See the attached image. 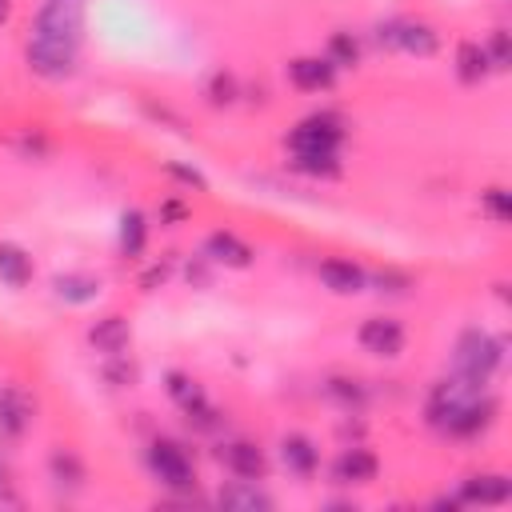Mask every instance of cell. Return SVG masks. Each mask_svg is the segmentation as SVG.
<instances>
[{
	"label": "cell",
	"instance_id": "obj_1",
	"mask_svg": "<svg viewBox=\"0 0 512 512\" xmlns=\"http://www.w3.org/2000/svg\"><path fill=\"white\" fill-rule=\"evenodd\" d=\"M504 364V340L484 332V328H468L460 332L456 348H452V372L460 376H472V380H484Z\"/></svg>",
	"mask_w": 512,
	"mask_h": 512
},
{
	"label": "cell",
	"instance_id": "obj_2",
	"mask_svg": "<svg viewBox=\"0 0 512 512\" xmlns=\"http://www.w3.org/2000/svg\"><path fill=\"white\" fill-rule=\"evenodd\" d=\"M32 36L36 40H56V44L80 48V36H84V0H44V8L36 12Z\"/></svg>",
	"mask_w": 512,
	"mask_h": 512
},
{
	"label": "cell",
	"instance_id": "obj_3",
	"mask_svg": "<svg viewBox=\"0 0 512 512\" xmlns=\"http://www.w3.org/2000/svg\"><path fill=\"white\" fill-rule=\"evenodd\" d=\"M148 468L164 488H192L196 472H192V456L176 444V440H152L148 444Z\"/></svg>",
	"mask_w": 512,
	"mask_h": 512
},
{
	"label": "cell",
	"instance_id": "obj_4",
	"mask_svg": "<svg viewBox=\"0 0 512 512\" xmlns=\"http://www.w3.org/2000/svg\"><path fill=\"white\" fill-rule=\"evenodd\" d=\"M376 40L384 48H396L408 56H432L440 48V36L420 20H384V24H376Z\"/></svg>",
	"mask_w": 512,
	"mask_h": 512
},
{
	"label": "cell",
	"instance_id": "obj_5",
	"mask_svg": "<svg viewBox=\"0 0 512 512\" xmlns=\"http://www.w3.org/2000/svg\"><path fill=\"white\" fill-rule=\"evenodd\" d=\"M340 140H344V128L336 116H308L292 128L288 148L292 152H340Z\"/></svg>",
	"mask_w": 512,
	"mask_h": 512
},
{
	"label": "cell",
	"instance_id": "obj_6",
	"mask_svg": "<svg viewBox=\"0 0 512 512\" xmlns=\"http://www.w3.org/2000/svg\"><path fill=\"white\" fill-rule=\"evenodd\" d=\"M28 68L44 80H64L76 72V48L72 44H56V40H28Z\"/></svg>",
	"mask_w": 512,
	"mask_h": 512
},
{
	"label": "cell",
	"instance_id": "obj_7",
	"mask_svg": "<svg viewBox=\"0 0 512 512\" xmlns=\"http://www.w3.org/2000/svg\"><path fill=\"white\" fill-rule=\"evenodd\" d=\"M356 340H360V348H364V352L392 360V356H400V352H404V324H400V320H392V316H372V320H364V324H360Z\"/></svg>",
	"mask_w": 512,
	"mask_h": 512
},
{
	"label": "cell",
	"instance_id": "obj_8",
	"mask_svg": "<svg viewBox=\"0 0 512 512\" xmlns=\"http://www.w3.org/2000/svg\"><path fill=\"white\" fill-rule=\"evenodd\" d=\"M32 424V396L20 384H0V436L20 440Z\"/></svg>",
	"mask_w": 512,
	"mask_h": 512
},
{
	"label": "cell",
	"instance_id": "obj_9",
	"mask_svg": "<svg viewBox=\"0 0 512 512\" xmlns=\"http://www.w3.org/2000/svg\"><path fill=\"white\" fill-rule=\"evenodd\" d=\"M220 464L236 476V480H260L264 476V452L252 444V440H228V444H220Z\"/></svg>",
	"mask_w": 512,
	"mask_h": 512
},
{
	"label": "cell",
	"instance_id": "obj_10",
	"mask_svg": "<svg viewBox=\"0 0 512 512\" xmlns=\"http://www.w3.org/2000/svg\"><path fill=\"white\" fill-rule=\"evenodd\" d=\"M216 504L228 508V512H268L272 508V496L256 484V480H232L216 492Z\"/></svg>",
	"mask_w": 512,
	"mask_h": 512
},
{
	"label": "cell",
	"instance_id": "obj_11",
	"mask_svg": "<svg viewBox=\"0 0 512 512\" xmlns=\"http://www.w3.org/2000/svg\"><path fill=\"white\" fill-rule=\"evenodd\" d=\"M288 80L300 88V92H320V88H332L336 80V64L328 56H300L288 64Z\"/></svg>",
	"mask_w": 512,
	"mask_h": 512
},
{
	"label": "cell",
	"instance_id": "obj_12",
	"mask_svg": "<svg viewBox=\"0 0 512 512\" xmlns=\"http://www.w3.org/2000/svg\"><path fill=\"white\" fill-rule=\"evenodd\" d=\"M376 472H380V460L368 448H344L332 464L336 484H368V480H376Z\"/></svg>",
	"mask_w": 512,
	"mask_h": 512
},
{
	"label": "cell",
	"instance_id": "obj_13",
	"mask_svg": "<svg viewBox=\"0 0 512 512\" xmlns=\"http://www.w3.org/2000/svg\"><path fill=\"white\" fill-rule=\"evenodd\" d=\"M512 496V480L500 472H484V476H468L460 484V500L464 504H504Z\"/></svg>",
	"mask_w": 512,
	"mask_h": 512
},
{
	"label": "cell",
	"instance_id": "obj_14",
	"mask_svg": "<svg viewBox=\"0 0 512 512\" xmlns=\"http://www.w3.org/2000/svg\"><path fill=\"white\" fill-rule=\"evenodd\" d=\"M320 280H324V288H332V292H340V296H352V292H360L364 284H368V276H364V268L360 264H352V260H320Z\"/></svg>",
	"mask_w": 512,
	"mask_h": 512
},
{
	"label": "cell",
	"instance_id": "obj_15",
	"mask_svg": "<svg viewBox=\"0 0 512 512\" xmlns=\"http://www.w3.org/2000/svg\"><path fill=\"white\" fill-rule=\"evenodd\" d=\"M204 256L216 260V264H228V268H248L252 264V248L232 232H212L204 240Z\"/></svg>",
	"mask_w": 512,
	"mask_h": 512
},
{
	"label": "cell",
	"instance_id": "obj_16",
	"mask_svg": "<svg viewBox=\"0 0 512 512\" xmlns=\"http://www.w3.org/2000/svg\"><path fill=\"white\" fill-rule=\"evenodd\" d=\"M128 320L124 316H104V320H96L92 328H88V344L96 348V352H104V356H120L124 348H128Z\"/></svg>",
	"mask_w": 512,
	"mask_h": 512
},
{
	"label": "cell",
	"instance_id": "obj_17",
	"mask_svg": "<svg viewBox=\"0 0 512 512\" xmlns=\"http://www.w3.org/2000/svg\"><path fill=\"white\" fill-rule=\"evenodd\" d=\"M48 476H52V484L60 492H80L84 488V464H80V456L72 448H56L48 456Z\"/></svg>",
	"mask_w": 512,
	"mask_h": 512
},
{
	"label": "cell",
	"instance_id": "obj_18",
	"mask_svg": "<svg viewBox=\"0 0 512 512\" xmlns=\"http://www.w3.org/2000/svg\"><path fill=\"white\" fill-rule=\"evenodd\" d=\"M280 460H284L288 472L312 476L316 464H320V452H316V444H312L308 436H284V440H280Z\"/></svg>",
	"mask_w": 512,
	"mask_h": 512
},
{
	"label": "cell",
	"instance_id": "obj_19",
	"mask_svg": "<svg viewBox=\"0 0 512 512\" xmlns=\"http://www.w3.org/2000/svg\"><path fill=\"white\" fill-rule=\"evenodd\" d=\"M488 72H492V64H488V52H484V44H476V40H464V44L456 48V76H460L464 84H480Z\"/></svg>",
	"mask_w": 512,
	"mask_h": 512
},
{
	"label": "cell",
	"instance_id": "obj_20",
	"mask_svg": "<svg viewBox=\"0 0 512 512\" xmlns=\"http://www.w3.org/2000/svg\"><path fill=\"white\" fill-rule=\"evenodd\" d=\"M52 288H56V296L68 300V304H88V300L100 296V280L88 276V272H64V276L52 280Z\"/></svg>",
	"mask_w": 512,
	"mask_h": 512
},
{
	"label": "cell",
	"instance_id": "obj_21",
	"mask_svg": "<svg viewBox=\"0 0 512 512\" xmlns=\"http://www.w3.org/2000/svg\"><path fill=\"white\" fill-rule=\"evenodd\" d=\"M0 280L12 284V288H24L32 280V260L24 248L16 244H0Z\"/></svg>",
	"mask_w": 512,
	"mask_h": 512
},
{
	"label": "cell",
	"instance_id": "obj_22",
	"mask_svg": "<svg viewBox=\"0 0 512 512\" xmlns=\"http://www.w3.org/2000/svg\"><path fill=\"white\" fill-rule=\"evenodd\" d=\"M292 168L304 176H340V152H292Z\"/></svg>",
	"mask_w": 512,
	"mask_h": 512
},
{
	"label": "cell",
	"instance_id": "obj_23",
	"mask_svg": "<svg viewBox=\"0 0 512 512\" xmlns=\"http://www.w3.org/2000/svg\"><path fill=\"white\" fill-rule=\"evenodd\" d=\"M144 240H148V224H144V216L132 208V212H124L120 216V248L128 252V256H140L144 252Z\"/></svg>",
	"mask_w": 512,
	"mask_h": 512
},
{
	"label": "cell",
	"instance_id": "obj_24",
	"mask_svg": "<svg viewBox=\"0 0 512 512\" xmlns=\"http://www.w3.org/2000/svg\"><path fill=\"white\" fill-rule=\"evenodd\" d=\"M168 396H172L184 412H192V408H200V404H204L200 384H196L192 376H184V372H168Z\"/></svg>",
	"mask_w": 512,
	"mask_h": 512
},
{
	"label": "cell",
	"instance_id": "obj_25",
	"mask_svg": "<svg viewBox=\"0 0 512 512\" xmlns=\"http://www.w3.org/2000/svg\"><path fill=\"white\" fill-rule=\"evenodd\" d=\"M356 56H360L356 40H352L348 32H332V40H328V60H332L336 68H348V64H356Z\"/></svg>",
	"mask_w": 512,
	"mask_h": 512
},
{
	"label": "cell",
	"instance_id": "obj_26",
	"mask_svg": "<svg viewBox=\"0 0 512 512\" xmlns=\"http://www.w3.org/2000/svg\"><path fill=\"white\" fill-rule=\"evenodd\" d=\"M328 396H332V400H340L344 408H360V404H364V388H360L356 380H344V376L328 380Z\"/></svg>",
	"mask_w": 512,
	"mask_h": 512
},
{
	"label": "cell",
	"instance_id": "obj_27",
	"mask_svg": "<svg viewBox=\"0 0 512 512\" xmlns=\"http://www.w3.org/2000/svg\"><path fill=\"white\" fill-rule=\"evenodd\" d=\"M480 200H484V208H488V216H492V220H500V224H504V220H512V196H508L504 188H488Z\"/></svg>",
	"mask_w": 512,
	"mask_h": 512
},
{
	"label": "cell",
	"instance_id": "obj_28",
	"mask_svg": "<svg viewBox=\"0 0 512 512\" xmlns=\"http://www.w3.org/2000/svg\"><path fill=\"white\" fill-rule=\"evenodd\" d=\"M484 52H488V64H492V68H508V60H512L508 32H504V28H496V32H492V40L484 44Z\"/></svg>",
	"mask_w": 512,
	"mask_h": 512
},
{
	"label": "cell",
	"instance_id": "obj_29",
	"mask_svg": "<svg viewBox=\"0 0 512 512\" xmlns=\"http://www.w3.org/2000/svg\"><path fill=\"white\" fill-rule=\"evenodd\" d=\"M208 92H212V104H228V100L236 96V80H232V76H224V72H216Z\"/></svg>",
	"mask_w": 512,
	"mask_h": 512
},
{
	"label": "cell",
	"instance_id": "obj_30",
	"mask_svg": "<svg viewBox=\"0 0 512 512\" xmlns=\"http://www.w3.org/2000/svg\"><path fill=\"white\" fill-rule=\"evenodd\" d=\"M376 284H380V292H404L412 280L404 276V272H396V268H388V272H376Z\"/></svg>",
	"mask_w": 512,
	"mask_h": 512
},
{
	"label": "cell",
	"instance_id": "obj_31",
	"mask_svg": "<svg viewBox=\"0 0 512 512\" xmlns=\"http://www.w3.org/2000/svg\"><path fill=\"white\" fill-rule=\"evenodd\" d=\"M12 144H16V148H20L24 156H44V152H48V144H44V136H16Z\"/></svg>",
	"mask_w": 512,
	"mask_h": 512
},
{
	"label": "cell",
	"instance_id": "obj_32",
	"mask_svg": "<svg viewBox=\"0 0 512 512\" xmlns=\"http://www.w3.org/2000/svg\"><path fill=\"white\" fill-rule=\"evenodd\" d=\"M168 172H172L176 180H184V184H192V188H200V192L208 188V184H204V176H200L196 168H184V164H168Z\"/></svg>",
	"mask_w": 512,
	"mask_h": 512
},
{
	"label": "cell",
	"instance_id": "obj_33",
	"mask_svg": "<svg viewBox=\"0 0 512 512\" xmlns=\"http://www.w3.org/2000/svg\"><path fill=\"white\" fill-rule=\"evenodd\" d=\"M12 16V0H0V24Z\"/></svg>",
	"mask_w": 512,
	"mask_h": 512
}]
</instances>
